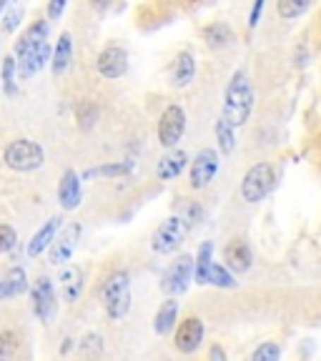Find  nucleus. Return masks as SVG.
Masks as SVG:
<instances>
[{"instance_id": "nucleus-1", "label": "nucleus", "mask_w": 321, "mask_h": 361, "mask_svg": "<svg viewBox=\"0 0 321 361\" xmlns=\"http://www.w3.org/2000/svg\"><path fill=\"white\" fill-rule=\"evenodd\" d=\"M251 108H254V90L248 83V75L243 71H236L234 78L229 80V88H226L224 118L236 128V126H243L248 121Z\"/></svg>"}, {"instance_id": "nucleus-2", "label": "nucleus", "mask_w": 321, "mask_h": 361, "mask_svg": "<svg viewBox=\"0 0 321 361\" xmlns=\"http://www.w3.org/2000/svg\"><path fill=\"white\" fill-rule=\"evenodd\" d=\"M101 296H103V306H106V311H108L111 319H121V316L128 314V306H131L128 274H126V271H116V274H111V276L103 281Z\"/></svg>"}, {"instance_id": "nucleus-3", "label": "nucleus", "mask_w": 321, "mask_h": 361, "mask_svg": "<svg viewBox=\"0 0 321 361\" xmlns=\"http://www.w3.org/2000/svg\"><path fill=\"white\" fill-rule=\"evenodd\" d=\"M43 148L38 146L35 141H28V138H18V141H13L11 146L6 148V153H3V161H6L8 169L13 171H35L43 166Z\"/></svg>"}, {"instance_id": "nucleus-4", "label": "nucleus", "mask_w": 321, "mask_h": 361, "mask_svg": "<svg viewBox=\"0 0 321 361\" xmlns=\"http://www.w3.org/2000/svg\"><path fill=\"white\" fill-rule=\"evenodd\" d=\"M277 183V173L271 169V164H256L248 169V173L243 176L241 183V196L246 203H259L264 201L266 196L271 193Z\"/></svg>"}, {"instance_id": "nucleus-5", "label": "nucleus", "mask_w": 321, "mask_h": 361, "mask_svg": "<svg viewBox=\"0 0 321 361\" xmlns=\"http://www.w3.org/2000/svg\"><path fill=\"white\" fill-rule=\"evenodd\" d=\"M186 133V111L181 106H169L158 121V141L161 146L174 148Z\"/></svg>"}, {"instance_id": "nucleus-6", "label": "nucleus", "mask_w": 321, "mask_h": 361, "mask_svg": "<svg viewBox=\"0 0 321 361\" xmlns=\"http://www.w3.org/2000/svg\"><path fill=\"white\" fill-rule=\"evenodd\" d=\"M186 231H188L186 221L181 219V216H169V219L156 228V233H153V243H151L153 251H156V254H169V251H174V248L183 241Z\"/></svg>"}, {"instance_id": "nucleus-7", "label": "nucleus", "mask_w": 321, "mask_h": 361, "mask_svg": "<svg viewBox=\"0 0 321 361\" xmlns=\"http://www.w3.org/2000/svg\"><path fill=\"white\" fill-rule=\"evenodd\" d=\"M193 276V261L191 256H181L169 271H166L164 281H161V288L166 293H183L188 288V281Z\"/></svg>"}, {"instance_id": "nucleus-8", "label": "nucleus", "mask_w": 321, "mask_h": 361, "mask_svg": "<svg viewBox=\"0 0 321 361\" xmlns=\"http://www.w3.org/2000/svg\"><path fill=\"white\" fill-rule=\"evenodd\" d=\"M216 171H219V153L214 148H206V151L198 153L191 166V186L206 188L214 180Z\"/></svg>"}, {"instance_id": "nucleus-9", "label": "nucleus", "mask_w": 321, "mask_h": 361, "mask_svg": "<svg viewBox=\"0 0 321 361\" xmlns=\"http://www.w3.org/2000/svg\"><path fill=\"white\" fill-rule=\"evenodd\" d=\"M96 68L103 78H121L126 73V68H128V53L123 48H119V45H108L106 51H101V56H98Z\"/></svg>"}, {"instance_id": "nucleus-10", "label": "nucleus", "mask_w": 321, "mask_h": 361, "mask_svg": "<svg viewBox=\"0 0 321 361\" xmlns=\"http://www.w3.org/2000/svg\"><path fill=\"white\" fill-rule=\"evenodd\" d=\"M203 341V324L196 316H188L186 322H181L178 331H176V349L183 354H193Z\"/></svg>"}, {"instance_id": "nucleus-11", "label": "nucleus", "mask_w": 321, "mask_h": 361, "mask_svg": "<svg viewBox=\"0 0 321 361\" xmlns=\"http://www.w3.org/2000/svg\"><path fill=\"white\" fill-rule=\"evenodd\" d=\"M48 58H51V43L48 40L30 48V51L20 53L18 56V73H20V78H30L33 73H38L40 68L48 63Z\"/></svg>"}, {"instance_id": "nucleus-12", "label": "nucleus", "mask_w": 321, "mask_h": 361, "mask_svg": "<svg viewBox=\"0 0 321 361\" xmlns=\"http://www.w3.org/2000/svg\"><path fill=\"white\" fill-rule=\"evenodd\" d=\"M224 256H226V266H229L231 271H236V274L248 271V269H251V261H254V256H251V248H248V243L241 241V238H234V241H229Z\"/></svg>"}, {"instance_id": "nucleus-13", "label": "nucleus", "mask_w": 321, "mask_h": 361, "mask_svg": "<svg viewBox=\"0 0 321 361\" xmlns=\"http://www.w3.org/2000/svg\"><path fill=\"white\" fill-rule=\"evenodd\" d=\"M30 299H33V311L38 316L40 322H45L48 316L53 314V283L48 281L45 276H40L33 286V293H30Z\"/></svg>"}, {"instance_id": "nucleus-14", "label": "nucleus", "mask_w": 321, "mask_h": 361, "mask_svg": "<svg viewBox=\"0 0 321 361\" xmlns=\"http://www.w3.org/2000/svg\"><path fill=\"white\" fill-rule=\"evenodd\" d=\"M58 201L66 211L78 209L80 203V178L75 171H66L61 178V186H58Z\"/></svg>"}, {"instance_id": "nucleus-15", "label": "nucleus", "mask_w": 321, "mask_h": 361, "mask_svg": "<svg viewBox=\"0 0 321 361\" xmlns=\"http://www.w3.org/2000/svg\"><path fill=\"white\" fill-rule=\"evenodd\" d=\"M196 75V61H193V53L183 51L176 56L174 66H171V83L174 88H186L188 83Z\"/></svg>"}, {"instance_id": "nucleus-16", "label": "nucleus", "mask_w": 321, "mask_h": 361, "mask_svg": "<svg viewBox=\"0 0 321 361\" xmlns=\"http://www.w3.org/2000/svg\"><path fill=\"white\" fill-rule=\"evenodd\" d=\"M78 236H80V226L71 224L66 231L61 233V238H56V243H53V248H51V261H53V264H66V261L71 259Z\"/></svg>"}, {"instance_id": "nucleus-17", "label": "nucleus", "mask_w": 321, "mask_h": 361, "mask_svg": "<svg viewBox=\"0 0 321 361\" xmlns=\"http://www.w3.org/2000/svg\"><path fill=\"white\" fill-rule=\"evenodd\" d=\"M186 161H188V156H186L183 151H171L169 156H164L161 161H158L156 176H158L161 180L176 178V176H181V171L186 169Z\"/></svg>"}, {"instance_id": "nucleus-18", "label": "nucleus", "mask_w": 321, "mask_h": 361, "mask_svg": "<svg viewBox=\"0 0 321 361\" xmlns=\"http://www.w3.org/2000/svg\"><path fill=\"white\" fill-rule=\"evenodd\" d=\"M45 40H48V20H38L20 35V40L16 43V53L20 56V53L30 51V48H35V45L45 43Z\"/></svg>"}, {"instance_id": "nucleus-19", "label": "nucleus", "mask_w": 321, "mask_h": 361, "mask_svg": "<svg viewBox=\"0 0 321 361\" xmlns=\"http://www.w3.org/2000/svg\"><path fill=\"white\" fill-rule=\"evenodd\" d=\"M61 228V219H51L48 224L40 228L38 233H35L33 238H30V243H28V256H38V254H43L45 248L51 246V241L56 238V231Z\"/></svg>"}, {"instance_id": "nucleus-20", "label": "nucleus", "mask_w": 321, "mask_h": 361, "mask_svg": "<svg viewBox=\"0 0 321 361\" xmlns=\"http://www.w3.org/2000/svg\"><path fill=\"white\" fill-rule=\"evenodd\" d=\"M71 58H73V38H71V33H63L58 38L56 53H53V73H66V68L71 66Z\"/></svg>"}, {"instance_id": "nucleus-21", "label": "nucleus", "mask_w": 321, "mask_h": 361, "mask_svg": "<svg viewBox=\"0 0 321 361\" xmlns=\"http://www.w3.org/2000/svg\"><path fill=\"white\" fill-rule=\"evenodd\" d=\"M80 288H83V281H80V271L75 266L63 271L61 276V291L66 301H75L80 296Z\"/></svg>"}, {"instance_id": "nucleus-22", "label": "nucleus", "mask_w": 321, "mask_h": 361, "mask_svg": "<svg viewBox=\"0 0 321 361\" xmlns=\"http://www.w3.org/2000/svg\"><path fill=\"white\" fill-rule=\"evenodd\" d=\"M231 28L224 25V23H214V25H206L203 28V40L211 45V48H224V45L231 43Z\"/></svg>"}, {"instance_id": "nucleus-23", "label": "nucleus", "mask_w": 321, "mask_h": 361, "mask_svg": "<svg viewBox=\"0 0 321 361\" xmlns=\"http://www.w3.org/2000/svg\"><path fill=\"white\" fill-rule=\"evenodd\" d=\"M176 314H178V304L176 301H166L161 309H158V314H156V324H153V329H156V334H169L171 329H174V324H176Z\"/></svg>"}, {"instance_id": "nucleus-24", "label": "nucleus", "mask_w": 321, "mask_h": 361, "mask_svg": "<svg viewBox=\"0 0 321 361\" xmlns=\"http://www.w3.org/2000/svg\"><path fill=\"white\" fill-rule=\"evenodd\" d=\"M211 256H214V243L211 241L201 243V248H198V259H196V281L198 283H209V271H211V266H214Z\"/></svg>"}, {"instance_id": "nucleus-25", "label": "nucleus", "mask_w": 321, "mask_h": 361, "mask_svg": "<svg viewBox=\"0 0 321 361\" xmlns=\"http://www.w3.org/2000/svg\"><path fill=\"white\" fill-rule=\"evenodd\" d=\"M28 288V279H25V271L23 269H13L8 274V279L3 281V291H0V299H8V296H18Z\"/></svg>"}, {"instance_id": "nucleus-26", "label": "nucleus", "mask_w": 321, "mask_h": 361, "mask_svg": "<svg viewBox=\"0 0 321 361\" xmlns=\"http://www.w3.org/2000/svg\"><path fill=\"white\" fill-rule=\"evenodd\" d=\"M216 141L221 146V153H231L234 146H236V135H234V126L221 116L216 121Z\"/></svg>"}, {"instance_id": "nucleus-27", "label": "nucleus", "mask_w": 321, "mask_h": 361, "mask_svg": "<svg viewBox=\"0 0 321 361\" xmlns=\"http://www.w3.org/2000/svg\"><path fill=\"white\" fill-rule=\"evenodd\" d=\"M306 8H309V0H279L277 3V13L281 20H293V18H299Z\"/></svg>"}, {"instance_id": "nucleus-28", "label": "nucleus", "mask_w": 321, "mask_h": 361, "mask_svg": "<svg viewBox=\"0 0 321 361\" xmlns=\"http://www.w3.org/2000/svg\"><path fill=\"white\" fill-rule=\"evenodd\" d=\"M176 216H181V219L186 221L188 226H193L196 221H201V206H198L196 201H191V198H181L178 214H176Z\"/></svg>"}, {"instance_id": "nucleus-29", "label": "nucleus", "mask_w": 321, "mask_h": 361, "mask_svg": "<svg viewBox=\"0 0 321 361\" xmlns=\"http://www.w3.org/2000/svg\"><path fill=\"white\" fill-rule=\"evenodd\" d=\"M16 66H18V61L13 56H8L6 61H3V90H6V96L16 93Z\"/></svg>"}, {"instance_id": "nucleus-30", "label": "nucleus", "mask_w": 321, "mask_h": 361, "mask_svg": "<svg viewBox=\"0 0 321 361\" xmlns=\"http://www.w3.org/2000/svg\"><path fill=\"white\" fill-rule=\"evenodd\" d=\"M209 283H214V286H221V288H234L236 286V281L231 279V274L224 269V266H211L209 271Z\"/></svg>"}, {"instance_id": "nucleus-31", "label": "nucleus", "mask_w": 321, "mask_h": 361, "mask_svg": "<svg viewBox=\"0 0 321 361\" xmlns=\"http://www.w3.org/2000/svg\"><path fill=\"white\" fill-rule=\"evenodd\" d=\"M18 349V338L11 331H0V361H11Z\"/></svg>"}, {"instance_id": "nucleus-32", "label": "nucleus", "mask_w": 321, "mask_h": 361, "mask_svg": "<svg viewBox=\"0 0 321 361\" xmlns=\"http://www.w3.org/2000/svg\"><path fill=\"white\" fill-rule=\"evenodd\" d=\"M279 356H281L279 344L269 341V344H261L259 349L254 351V359H251V361H279Z\"/></svg>"}, {"instance_id": "nucleus-33", "label": "nucleus", "mask_w": 321, "mask_h": 361, "mask_svg": "<svg viewBox=\"0 0 321 361\" xmlns=\"http://www.w3.org/2000/svg\"><path fill=\"white\" fill-rule=\"evenodd\" d=\"M98 118V108L93 106V103H83V106L78 108V121L83 128H90V126L96 123Z\"/></svg>"}, {"instance_id": "nucleus-34", "label": "nucleus", "mask_w": 321, "mask_h": 361, "mask_svg": "<svg viewBox=\"0 0 321 361\" xmlns=\"http://www.w3.org/2000/svg\"><path fill=\"white\" fill-rule=\"evenodd\" d=\"M16 228H11V226L0 224V254H6V251H11L13 246H16Z\"/></svg>"}, {"instance_id": "nucleus-35", "label": "nucleus", "mask_w": 321, "mask_h": 361, "mask_svg": "<svg viewBox=\"0 0 321 361\" xmlns=\"http://www.w3.org/2000/svg\"><path fill=\"white\" fill-rule=\"evenodd\" d=\"M128 171H131L128 164H116V166H101V169H93L85 176H123V173H128Z\"/></svg>"}, {"instance_id": "nucleus-36", "label": "nucleus", "mask_w": 321, "mask_h": 361, "mask_svg": "<svg viewBox=\"0 0 321 361\" xmlns=\"http://www.w3.org/2000/svg\"><path fill=\"white\" fill-rule=\"evenodd\" d=\"M20 18H23V8H13V13H8V16H6L3 30H6V33H13V30L20 25Z\"/></svg>"}, {"instance_id": "nucleus-37", "label": "nucleus", "mask_w": 321, "mask_h": 361, "mask_svg": "<svg viewBox=\"0 0 321 361\" xmlns=\"http://www.w3.org/2000/svg\"><path fill=\"white\" fill-rule=\"evenodd\" d=\"M68 0H48V18L51 20H58V18L63 16V11H66Z\"/></svg>"}, {"instance_id": "nucleus-38", "label": "nucleus", "mask_w": 321, "mask_h": 361, "mask_svg": "<svg viewBox=\"0 0 321 361\" xmlns=\"http://www.w3.org/2000/svg\"><path fill=\"white\" fill-rule=\"evenodd\" d=\"M264 6H266V0H254V11H251V18H248V25L251 28H256L261 20V13H264Z\"/></svg>"}, {"instance_id": "nucleus-39", "label": "nucleus", "mask_w": 321, "mask_h": 361, "mask_svg": "<svg viewBox=\"0 0 321 361\" xmlns=\"http://www.w3.org/2000/svg\"><path fill=\"white\" fill-rule=\"evenodd\" d=\"M211 361H226V354L221 346H211Z\"/></svg>"}, {"instance_id": "nucleus-40", "label": "nucleus", "mask_w": 321, "mask_h": 361, "mask_svg": "<svg viewBox=\"0 0 321 361\" xmlns=\"http://www.w3.org/2000/svg\"><path fill=\"white\" fill-rule=\"evenodd\" d=\"M93 3V8H98V11H103V8L111 6V0H90Z\"/></svg>"}, {"instance_id": "nucleus-41", "label": "nucleus", "mask_w": 321, "mask_h": 361, "mask_svg": "<svg viewBox=\"0 0 321 361\" xmlns=\"http://www.w3.org/2000/svg\"><path fill=\"white\" fill-rule=\"evenodd\" d=\"M6 3H8V0H0V13H3V8H6Z\"/></svg>"}, {"instance_id": "nucleus-42", "label": "nucleus", "mask_w": 321, "mask_h": 361, "mask_svg": "<svg viewBox=\"0 0 321 361\" xmlns=\"http://www.w3.org/2000/svg\"><path fill=\"white\" fill-rule=\"evenodd\" d=\"M0 291H3V281H0Z\"/></svg>"}]
</instances>
